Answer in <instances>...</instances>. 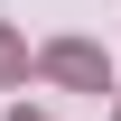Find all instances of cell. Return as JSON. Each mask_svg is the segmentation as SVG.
<instances>
[{
  "mask_svg": "<svg viewBox=\"0 0 121 121\" xmlns=\"http://www.w3.org/2000/svg\"><path fill=\"white\" fill-rule=\"evenodd\" d=\"M47 75H56V84H75V93H112V65L93 56L84 37H65V47H47Z\"/></svg>",
  "mask_w": 121,
  "mask_h": 121,
  "instance_id": "cell-1",
  "label": "cell"
},
{
  "mask_svg": "<svg viewBox=\"0 0 121 121\" xmlns=\"http://www.w3.org/2000/svg\"><path fill=\"white\" fill-rule=\"evenodd\" d=\"M9 75H28V47H19L9 28H0V84H9Z\"/></svg>",
  "mask_w": 121,
  "mask_h": 121,
  "instance_id": "cell-2",
  "label": "cell"
},
{
  "mask_svg": "<svg viewBox=\"0 0 121 121\" xmlns=\"http://www.w3.org/2000/svg\"><path fill=\"white\" fill-rule=\"evenodd\" d=\"M9 121H47V112H9Z\"/></svg>",
  "mask_w": 121,
  "mask_h": 121,
  "instance_id": "cell-3",
  "label": "cell"
}]
</instances>
